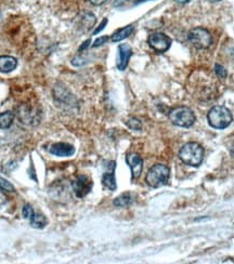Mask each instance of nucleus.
I'll return each instance as SVG.
<instances>
[{"instance_id": "f257e3e1", "label": "nucleus", "mask_w": 234, "mask_h": 264, "mask_svg": "<svg viewBox=\"0 0 234 264\" xmlns=\"http://www.w3.org/2000/svg\"><path fill=\"white\" fill-rule=\"evenodd\" d=\"M179 157L188 166L198 167L204 160V148L198 143L188 142L180 150Z\"/></svg>"}, {"instance_id": "f03ea898", "label": "nucleus", "mask_w": 234, "mask_h": 264, "mask_svg": "<svg viewBox=\"0 0 234 264\" xmlns=\"http://www.w3.org/2000/svg\"><path fill=\"white\" fill-rule=\"evenodd\" d=\"M208 124L214 129H226L231 124L233 117L231 112L222 105L214 106L207 114Z\"/></svg>"}, {"instance_id": "7ed1b4c3", "label": "nucleus", "mask_w": 234, "mask_h": 264, "mask_svg": "<svg viewBox=\"0 0 234 264\" xmlns=\"http://www.w3.org/2000/svg\"><path fill=\"white\" fill-rule=\"evenodd\" d=\"M169 176H170V170H169V168L162 164H154L148 171L146 182L148 186L158 188L167 184Z\"/></svg>"}, {"instance_id": "20e7f679", "label": "nucleus", "mask_w": 234, "mask_h": 264, "mask_svg": "<svg viewBox=\"0 0 234 264\" xmlns=\"http://www.w3.org/2000/svg\"><path fill=\"white\" fill-rule=\"evenodd\" d=\"M169 120L181 128H190L195 122V115L191 108L186 106H178L169 112Z\"/></svg>"}, {"instance_id": "39448f33", "label": "nucleus", "mask_w": 234, "mask_h": 264, "mask_svg": "<svg viewBox=\"0 0 234 264\" xmlns=\"http://www.w3.org/2000/svg\"><path fill=\"white\" fill-rule=\"evenodd\" d=\"M188 42L196 49H207L212 44V37L210 32L203 28H195L188 32Z\"/></svg>"}, {"instance_id": "423d86ee", "label": "nucleus", "mask_w": 234, "mask_h": 264, "mask_svg": "<svg viewBox=\"0 0 234 264\" xmlns=\"http://www.w3.org/2000/svg\"><path fill=\"white\" fill-rule=\"evenodd\" d=\"M148 42L154 51L164 54L172 46V39L162 32H153L148 36Z\"/></svg>"}, {"instance_id": "0eeeda50", "label": "nucleus", "mask_w": 234, "mask_h": 264, "mask_svg": "<svg viewBox=\"0 0 234 264\" xmlns=\"http://www.w3.org/2000/svg\"><path fill=\"white\" fill-rule=\"evenodd\" d=\"M94 182L87 176H80L76 178V180L72 183V188L75 195L78 198H82L90 193V190H92Z\"/></svg>"}, {"instance_id": "6e6552de", "label": "nucleus", "mask_w": 234, "mask_h": 264, "mask_svg": "<svg viewBox=\"0 0 234 264\" xmlns=\"http://www.w3.org/2000/svg\"><path fill=\"white\" fill-rule=\"evenodd\" d=\"M48 152L50 154L58 157H70L75 154V148L68 143L60 142L51 144L50 148H48Z\"/></svg>"}, {"instance_id": "1a4fd4ad", "label": "nucleus", "mask_w": 234, "mask_h": 264, "mask_svg": "<svg viewBox=\"0 0 234 264\" xmlns=\"http://www.w3.org/2000/svg\"><path fill=\"white\" fill-rule=\"evenodd\" d=\"M126 162L128 166L132 169V180L138 179L141 176L143 170V160L142 158L136 153H130L126 156Z\"/></svg>"}, {"instance_id": "9d476101", "label": "nucleus", "mask_w": 234, "mask_h": 264, "mask_svg": "<svg viewBox=\"0 0 234 264\" xmlns=\"http://www.w3.org/2000/svg\"><path fill=\"white\" fill-rule=\"evenodd\" d=\"M132 56V49L128 44H120L118 58H117V68L120 70H125L127 68Z\"/></svg>"}, {"instance_id": "9b49d317", "label": "nucleus", "mask_w": 234, "mask_h": 264, "mask_svg": "<svg viewBox=\"0 0 234 264\" xmlns=\"http://www.w3.org/2000/svg\"><path fill=\"white\" fill-rule=\"evenodd\" d=\"M115 167H116L115 162H108V164L106 166L108 170L102 176L103 186L110 190H116V180H115V174H114Z\"/></svg>"}, {"instance_id": "f8f14e48", "label": "nucleus", "mask_w": 234, "mask_h": 264, "mask_svg": "<svg viewBox=\"0 0 234 264\" xmlns=\"http://www.w3.org/2000/svg\"><path fill=\"white\" fill-rule=\"evenodd\" d=\"M18 120H21V122L23 124H32V122L38 120L37 113H35L34 110H32V108L28 106V105H24V104L18 108Z\"/></svg>"}, {"instance_id": "ddd939ff", "label": "nucleus", "mask_w": 234, "mask_h": 264, "mask_svg": "<svg viewBox=\"0 0 234 264\" xmlns=\"http://www.w3.org/2000/svg\"><path fill=\"white\" fill-rule=\"evenodd\" d=\"M18 66V60L10 56H0V72L8 74L14 70Z\"/></svg>"}, {"instance_id": "4468645a", "label": "nucleus", "mask_w": 234, "mask_h": 264, "mask_svg": "<svg viewBox=\"0 0 234 264\" xmlns=\"http://www.w3.org/2000/svg\"><path fill=\"white\" fill-rule=\"evenodd\" d=\"M96 16L90 12L82 13V16H80V20H78V28L82 32H88L94 28L96 24Z\"/></svg>"}, {"instance_id": "2eb2a0df", "label": "nucleus", "mask_w": 234, "mask_h": 264, "mask_svg": "<svg viewBox=\"0 0 234 264\" xmlns=\"http://www.w3.org/2000/svg\"><path fill=\"white\" fill-rule=\"evenodd\" d=\"M134 28V25H128V26H126V28H122L118 30H116L112 35L110 40H112L113 42H120L124 40V39L128 38L130 35L132 34Z\"/></svg>"}, {"instance_id": "dca6fc26", "label": "nucleus", "mask_w": 234, "mask_h": 264, "mask_svg": "<svg viewBox=\"0 0 234 264\" xmlns=\"http://www.w3.org/2000/svg\"><path fill=\"white\" fill-rule=\"evenodd\" d=\"M134 202V195L132 193H124L115 198L114 204L116 207H128Z\"/></svg>"}, {"instance_id": "f3484780", "label": "nucleus", "mask_w": 234, "mask_h": 264, "mask_svg": "<svg viewBox=\"0 0 234 264\" xmlns=\"http://www.w3.org/2000/svg\"><path fill=\"white\" fill-rule=\"evenodd\" d=\"M14 113L10 110L0 113V129H8L14 120Z\"/></svg>"}, {"instance_id": "a211bd4d", "label": "nucleus", "mask_w": 234, "mask_h": 264, "mask_svg": "<svg viewBox=\"0 0 234 264\" xmlns=\"http://www.w3.org/2000/svg\"><path fill=\"white\" fill-rule=\"evenodd\" d=\"M30 226L35 228H44L48 223L47 218L40 214H34L30 216Z\"/></svg>"}, {"instance_id": "6ab92c4d", "label": "nucleus", "mask_w": 234, "mask_h": 264, "mask_svg": "<svg viewBox=\"0 0 234 264\" xmlns=\"http://www.w3.org/2000/svg\"><path fill=\"white\" fill-rule=\"evenodd\" d=\"M126 124L128 126V128H130L132 130H134V131H139L142 129L141 122L136 117H130L129 120L126 122Z\"/></svg>"}, {"instance_id": "aec40b11", "label": "nucleus", "mask_w": 234, "mask_h": 264, "mask_svg": "<svg viewBox=\"0 0 234 264\" xmlns=\"http://www.w3.org/2000/svg\"><path fill=\"white\" fill-rule=\"evenodd\" d=\"M0 188H2L4 190H6V192H14L16 190V188L13 186V184L11 182H9L8 180L4 179V178L0 176Z\"/></svg>"}, {"instance_id": "412c9836", "label": "nucleus", "mask_w": 234, "mask_h": 264, "mask_svg": "<svg viewBox=\"0 0 234 264\" xmlns=\"http://www.w3.org/2000/svg\"><path fill=\"white\" fill-rule=\"evenodd\" d=\"M214 72H216L217 76L219 78H221V79H224L228 76L226 70L224 68L222 65H220V64H216V65H214Z\"/></svg>"}, {"instance_id": "4be33fe9", "label": "nucleus", "mask_w": 234, "mask_h": 264, "mask_svg": "<svg viewBox=\"0 0 234 264\" xmlns=\"http://www.w3.org/2000/svg\"><path fill=\"white\" fill-rule=\"evenodd\" d=\"M22 214H23V216L25 218V219H30V216L34 214L35 212H34V209H32V207L30 206V204H24Z\"/></svg>"}, {"instance_id": "5701e85b", "label": "nucleus", "mask_w": 234, "mask_h": 264, "mask_svg": "<svg viewBox=\"0 0 234 264\" xmlns=\"http://www.w3.org/2000/svg\"><path fill=\"white\" fill-rule=\"evenodd\" d=\"M108 40V36H102V37H99V38H96L94 44H92V47L96 48V47H100V46L104 44Z\"/></svg>"}, {"instance_id": "b1692460", "label": "nucleus", "mask_w": 234, "mask_h": 264, "mask_svg": "<svg viewBox=\"0 0 234 264\" xmlns=\"http://www.w3.org/2000/svg\"><path fill=\"white\" fill-rule=\"evenodd\" d=\"M108 18H104L103 20V21L101 22V24L99 25V28H96V30L94 32V35H96V34H99V32H102L104 28H106V24H108Z\"/></svg>"}, {"instance_id": "393cba45", "label": "nucleus", "mask_w": 234, "mask_h": 264, "mask_svg": "<svg viewBox=\"0 0 234 264\" xmlns=\"http://www.w3.org/2000/svg\"><path fill=\"white\" fill-rule=\"evenodd\" d=\"M6 202H8V198H6V194L4 193V190L0 188V208H2V206H4V204H6Z\"/></svg>"}, {"instance_id": "a878e982", "label": "nucleus", "mask_w": 234, "mask_h": 264, "mask_svg": "<svg viewBox=\"0 0 234 264\" xmlns=\"http://www.w3.org/2000/svg\"><path fill=\"white\" fill-rule=\"evenodd\" d=\"M90 4H92L94 6H101L103 4H106L108 0H88Z\"/></svg>"}, {"instance_id": "bb28decb", "label": "nucleus", "mask_w": 234, "mask_h": 264, "mask_svg": "<svg viewBox=\"0 0 234 264\" xmlns=\"http://www.w3.org/2000/svg\"><path fill=\"white\" fill-rule=\"evenodd\" d=\"M128 2H129V0H114V6H120L125 4Z\"/></svg>"}, {"instance_id": "cd10ccee", "label": "nucleus", "mask_w": 234, "mask_h": 264, "mask_svg": "<svg viewBox=\"0 0 234 264\" xmlns=\"http://www.w3.org/2000/svg\"><path fill=\"white\" fill-rule=\"evenodd\" d=\"M90 42H91V40H90V39H88V40H86V42H84L82 44V47L80 48V50H78V51L82 52L84 49L88 48V47H89V44H90Z\"/></svg>"}, {"instance_id": "c85d7f7f", "label": "nucleus", "mask_w": 234, "mask_h": 264, "mask_svg": "<svg viewBox=\"0 0 234 264\" xmlns=\"http://www.w3.org/2000/svg\"><path fill=\"white\" fill-rule=\"evenodd\" d=\"M176 2L179 4H186L191 2V0H174Z\"/></svg>"}, {"instance_id": "c756f323", "label": "nucleus", "mask_w": 234, "mask_h": 264, "mask_svg": "<svg viewBox=\"0 0 234 264\" xmlns=\"http://www.w3.org/2000/svg\"><path fill=\"white\" fill-rule=\"evenodd\" d=\"M151 2V0H136L134 4H143V2Z\"/></svg>"}, {"instance_id": "7c9ffc66", "label": "nucleus", "mask_w": 234, "mask_h": 264, "mask_svg": "<svg viewBox=\"0 0 234 264\" xmlns=\"http://www.w3.org/2000/svg\"><path fill=\"white\" fill-rule=\"evenodd\" d=\"M212 2H221V0H210Z\"/></svg>"}, {"instance_id": "2f4dec72", "label": "nucleus", "mask_w": 234, "mask_h": 264, "mask_svg": "<svg viewBox=\"0 0 234 264\" xmlns=\"http://www.w3.org/2000/svg\"><path fill=\"white\" fill-rule=\"evenodd\" d=\"M0 21H2V12H0Z\"/></svg>"}]
</instances>
